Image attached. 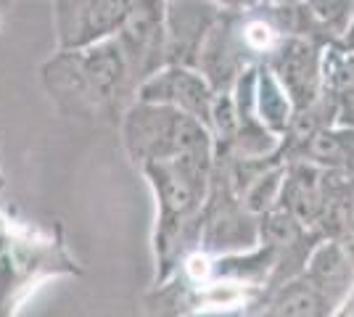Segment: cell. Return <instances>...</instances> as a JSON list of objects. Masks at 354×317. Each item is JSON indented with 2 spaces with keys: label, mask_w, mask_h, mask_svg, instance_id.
Here are the masks:
<instances>
[{
  "label": "cell",
  "mask_w": 354,
  "mask_h": 317,
  "mask_svg": "<svg viewBox=\"0 0 354 317\" xmlns=\"http://www.w3.org/2000/svg\"><path fill=\"white\" fill-rule=\"evenodd\" d=\"M183 317H246V307H201Z\"/></svg>",
  "instance_id": "16"
},
{
  "label": "cell",
  "mask_w": 354,
  "mask_h": 317,
  "mask_svg": "<svg viewBox=\"0 0 354 317\" xmlns=\"http://www.w3.org/2000/svg\"><path fill=\"white\" fill-rule=\"evenodd\" d=\"M135 101L172 106V108L191 114L209 127L212 108L217 101V90L212 88V82L196 66L169 64V66L159 69L156 75L148 77L146 82L138 88Z\"/></svg>",
  "instance_id": "9"
},
{
  "label": "cell",
  "mask_w": 354,
  "mask_h": 317,
  "mask_svg": "<svg viewBox=\"0 0 354 317\" xmlns=\"http://www.w3.org/2000/svg\"><path fill=\"white\" fill-rule=\"evenodd\" d=\"M323 95L336 108V124L354 127V50L341 40L323 50Z\"/></svg>",
  "instance_id": "13"
},
{
  "label": "cell",
  "mask_w": 354,
  "mask_h": 317,
  "mask_svg": "<svg viewBox=\"0 0 354 317\" xmlns=\"http://www.w3.org/2000/svg\"><path fill=\"white\" fill-rule=\"evenodd\" d=\"M222 8H227V11H243V8H254V6H259L262 0H217Z\"/></svg>",
  "instance_id": "17"
},
{
  "label": "cell",
  "mask_w": 354,
  "mask_h": 317,
  "mask_svg": "<svg viewBox=\"0 0 354 317\" xmlns=\"http://www.w3.org/2000/svg\"><path fill=\"white\" fill-rule=\"evenodd\" d=\"M135 0H53L59 50H77L111 40L133 11Z\"/></svg>",
  "instance_id": "6"
},
{
  "label": "cell",
  "mask_w": 354,
  "mask_h": 317,
  "mask_svg": "<svg viewBox=\"0 0 354 317\" xmlns=\"http://www.w3.org/2000/svg\"><path fill=\"white\" fill-rule=\"evenodd\" d=\"M354 19V0H301L296 35L310 37L320 46L344 40Z\"/></svg>",
  "instance_id": "14"
},
{
  "label": "cell",
  "mask_w": 354,
  "mask_h": 317,
  "mask_svg": "<svg viewBox=\"0 0 354 317\" xmlns=\"http://www.w3.org/2000/svg\"><path fill=\"white\" fill-rule=\"evenodd\" d=\"M114 40L140 88L148 77L167 66V0H135Z\"/></svg>",
  "instance_id": "7"
},
{
  "label": "cell",
  "mask_w": 354,
  "mask_h": 317,
  "mask_svg": "<svg viewBox=\"0 0 354 317\" xmlns=\"http://www.w3.org/2000/svg\"><path fill=\"white\" fill-rule=\"evenodd\" d=\"M323 50L325 46L310 37L291 35L265 61L272 75L281 79L286 93L291 95L296 114L317 104L323 95Z\"/></svg>",
  "instance_id": "8"
},
{
  "label": "cell",
  "mask_w": 354,
  "mask_h": 317,
  "mask_svg": "<svg viewBox=\"0 0 354 317\" xmlns=\"http://www.w3.org/2000/svg\"><path fill=\"white\" fill-rule=\"evenodd\" d=\"M341 43H344L346 48H352V50H354V19H352V24H349V32L344 35V40H341Z\"/></svg>",
  "instance_id": "18"
},
{
  "label": "cell",
  "mask_w": 354,
  "mask_h": 317,
  "mask_svg": "<svg viewBox=\"0 0 354 317\" xmlns=\"http://www.w3.org/2000/svg\"><path fill=\"white\" fill-rule=\"evenodd\" d=\"M262 220L238 193L227 159H214L209 198L201 217V249L209 254L249 251L259 243Z\"/></svg>",
  "instance_id": "5"
},
{
  "label": "cell",
  "mask_w": 354,
  "mask_h": 317,
  "mask_svg": "<svg viewBox=\"0 0 354 317\" xmlns=\"http://www.w3.org/2000/svg\"><path fill=\"white\" fill-rule=\"evenodd\" d=\"M3 185L0 169V193ZM69 275H82V265L72 257L64 227L21 220L0 201V317H16L43 283Z\"/></svg>",
  "instance_id": "3"
},
{
  "label": "cell",
  "mask_w": 354,
  "mask_h": 317,
  "mask_svg": "<svg viewBox=\"0 0 354 317\" xmlns=\"http://www.w3.org/2000/svg\"><path fill=\"white\" fill-rule=\"evenodd\" d=\"M212 169L214 148L180 153L164 162H148L138 169L156 198L153 283L169 280L180 262L191 251L201 249V217L209 198Z\"/></svg>",
  "instance_id": "2"
},
{
  "label": "cell",
  "mask_w": 354,
  "mask_h": 317,
  "mask_svg": "<svg viewBox=\"0 0 354 317\" xmlns=\"http://www.w3.org/2000/svg\"><path fill=\"white\" fill-rule=\"evenodd\" d=\"M341 304L312 280L307 272L265 288L246 307V317H336Z\"/></svg>",
  "instance_id": "11"
},
{
  "label": "cell",
  "mask_w": 354,
  "mask_h": 317,
  "mask_svg": "<svg viewBox=\"0 0 354 317\" xmlns=\"http://www.w3.org/2000/svg\"><path fill=\"white\" fill-rule=\"evenodd\" d=\"M278 162H307L320 169L354 175V127L328 124L304 137H283Z\"/></svg>",
  "instance_id": "12"
},
{
  "label": "cell",
  "mask_w": 354,
  "mask_h": 317,
  "mask_svg": "<svg viewBox=\"0 0 354 317\" xmlns=\"http://www.w3.org/2000/svg\"><path fill=\"white\" fill-rule=\"evenodd\" d=\"M122 143L135 169L148 162L175 159L180 153L214 148V137L204 122L164 104L135 101L119 122Z\"/></svg>",
  "instance_id": "4"
},
{
  "label": "cell",
  "mask_w": 354,
  "mask_h": 317,
  "mask_svg": "<svg viewBox=\"0 0 354 317\" xmlns=\"http://www.w3.org/2000/svg\"><path fill=\"white\" fill-rule=\"evenodd\" d=\"M40 82L61 117L88 124H119L138 98L130 64L114 37L56 50L40 66Z\"/></svg>",
  "instance_id": "1"
},
{
  "label": "cell",
  "mask_w": 354,
  "mask_h": 317,
  "mask_svg": "<svg viewBox=\"0 0 354 317\" xmlns=\"http://www.w3.org/2000/svg\"><path fill=\"white\" fill-rule=\"evenodd\" d=\"M257 117L281 140L291 130V122L296 117L291 95L286 93L281 79L272 75V69L267 64H259V69H257Z\"/></svg>",
  "instance_id": "15"
},
{
  "label": "cell",
  "mask_w": 354,
  "mask_h": 317,
  "mask_svg": "<svg viewBox=\"0 0 354 317\" xmlns=\"http://www.w3.org/2000/svg\"><path fill=\"white\" fill-rule=\"evenodd\" d=\"M225 11L217 0H167V66H198L201 48Z\"/></svg>",
  "instance_id": "10"
},
{
  "label": "cell",
  "mask_w": 354,
  "mask_h": 317,
  "mask_svg": "<svg viewBox=\"0 0 354 317\" xmlns=\"http://www.w3.org/2000/svg\"><path fill=\"white\" fill-rule=\"evenodd\" d=\"M16 0H0V16L6 14V11H8V8H11V6H14Z\"/></svg>",
  "instance_id": "19"
}]
</instances>
